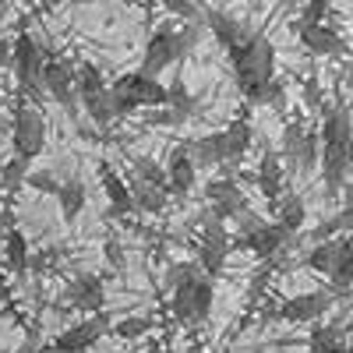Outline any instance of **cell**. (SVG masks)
<instances>
[{
  "instance_id": "obj_23",
  "label": "cell",
  "mask_w": 353,
  "mask_h": 353,
  "mask_svg": "<svg viewBox=\"0 0 353 353\" xmlns=\"http://www.w3.org/2000/svg\"><path fill=\"white\" fill-rule=\"evenodd\" d=\"M131 194H134V212H149V216H159L163 209H166V188H159V184H145V181H138V176H131Z\"/></svg>"
},
{
  "instance_id": "obj_11",
  "label": "cell",
  "mask_w": 353,
  "mask_h": 353,
  "mask_svg": "<svg viewBox=\"0 0 353 353\" xmlns=\"http://www.w3.org/2000/svg\"><path fill=\"white\" fill-rule=\"evenodd\" d=\"M106 332H110V318H106V311H96V314H85L81 321H74L71 329H64L53 339V346H61L68 353H88Z\"/></svg>"
},
{
  "instance_id": "obj_45",
  "label": "cell",
  "mask_w": 353,
  "mask_h": 353,
  "mask_svg": "<svg viewBox=\"0 0 353 353\" xmlns=\"http://www.w3.org/2000/svg\"><path fill=\"white\" fill-rule=\"evenodd\" d=\"M276 4H283V8H293V4H304V0H276Z\"/></svg>"
},
{
  "instance_id": "obj_29",
  "label": "cell",
  "mask_w": 353,
  "mask_h": 353,
  "mask_svg": "<svg viewBox=\"0 0 353 353\" xmlns=\"http://www.w3.org/2000/svg\"><path fill=\"white\" fill-rule=\"evenodd\" d=\"M318 163H321V134L318 131H307L304 141H301V152H297L293 170H297V173H311Z\"/></svg>"
},
{
  "instance_id": "obj_27",
  "label": "cell",
  "mask_w": 353,
  "mask_h": 353,
  "mask_svg": "<svg viewBox=\"0 0 353 353\" xmlns=\"http://www.w3.org/2000/svg\"><path fill=\"white\" fill-rule=\"evenodd\" d=\"M223 134H226V159H230V166L241 163L248 156V149H251V138H254L251 124L248 121H233Z\"/></svg>"
},
{
  "instance_id": "obj_50",
  "label": "cell",
  "mask_w": 353,
  "mask_h": 353,
  "mask_svg": "<svg viewBox=\"0 0 353 353\" xmlns=\"http://www.w3.org/2000/svg\"><path fill=\"white\" fill-rule=\"evenodd\" d=\"M163 353H176V350H163Z\"/></svg>"
},
{
  "instance_id": "obj_25",
  "label": "cell",
  "mask_w": 353,
  "mask_h": 353,
  "mask_svg": "<svg viewBox=\"0 0 353 353\" xmlns=\"http://www.w3.org/2000/svg\"><path fill=\"white\" fill-rule=\"evenodd\" d=\"M57 205H61V216L64 223H74L85 209V184L81 176H68V181L61 184V191H57Z\"/></svg>"
},
{
  "instance_id": "obj_1",
  "label": "cell",
  "mask_w": 353,
  "mask_h": 353,
  "mask_svg": "<svg viewBox=\"0 0 353 353\" xmlns=\"http://www.w3.org/2000/svg\"><path fill=\"white\" fill-rule=\"evenodd\" d=\"M321 184H325V194L336 198L346 188V173H350V141H353V121L343 106H329L325 117H321Z\"/></svg>"
},
{
  "instance_id": "obj_5",
  "label": "cell",
  "mask_w": 353,
  "mask_h": 353,
  "mask_svg": "<svg viewBox=\"0 0 353 353\" xmlns=\"http://www.w3.org/2000/svg\"><path fill=\"white\" fill-rule=\"evenodd\" d=\"M43 64H46V50L28 36L18 32V39L11 43V71L18 78V92L25 99H32L36 106L46 99V85H43Z\"/></svg>"
},
{
  "instance_id": "obj_16",
  "label": "cell",
  "mask_w": 353,
  "mask_h": 353,
  "mask_svg": "<svg viewBox=\"0 0 353 353\" xmlns=\"http://www.w3.org/2000/svg\"><path fill=\"white\" fill-rule=\"evenodd\" d=\"M286 241H290V233H286L279 223H258L254 230H241L237 248H241V251H251V254H258V258H272Z\"/></svg>"
},
{
  "instance_id": "obj_17",
  "label": "cell",
  "mask_w": 353,
  "mask_h": 353,
  "mask_svg": "<svg viewBox=\"0 0 353 353\" xmlns=\"http://www.w3.org/2000/svg\"><path fill=\"white\" fill-rule=\"evenodd\" d=\"M99 184H103V191H106V212H110L113 219H124V216H131V212H134V194H131V184H128L124 176L117 173L110 163H103V166H99Z\"/></svg>"
},
{
  "instance_id": "obj_20",
  "label": "cell",
  "mask_w": 353,
  "mask_h": 353,
  "mask_svg": "<svg viewBox=\"0 0 353 353\" xmlns=\"http://www.w3.org/2000/svg\"><path fill=\"white\" fill-rule=\"evenodd\" d=\"M283 156L276 152V149H265L261 152V163H258V191H261V198L269 201V205H276L279 198H283Z\"/></svg>"
},
{
  "instance_id": "obj_48",
  "label": "cell",
  "mask_w": 353,
  "mask_h": 353,
  "mask_svg": "<svg viewBox=\"0 0 353 353\" xmlns=\"http://www.w3.org/2000/svg\"><path fill=\"white\" fill-rule=\"evenodd\" d=\"M350 163H353V141H350Z\"/></svg>"
},
{
  "instance_id": "obj_36",
  "label": "cell",
  "mask_w": 353,
  "mask_h": 353,
  "mask_svg": "<svg viewBox=\"0 0 353 353\" xmlns=\"http://www.w3.org/2000/svg\"><path fill=\"white\" fill-rule=\"evenodd\" d=\"M25 184L36 188V191H43V194H53V198H57V191H61V181H57L50 170H28Z\"/></svg>"
},
{
  "instance_id": "obj_34",
  "label": "cell",
  "mask_w": 353,
  "mask_h": 353,
  "mask_svg": "<svg viewBox=\"0 0 353 353\" xmlns=\"http://www.w3.org/2000/svg\"><path fill=\"white\" fill-rule=\"evenodd\" d=\"M194 276H201L198 258H194V261H176V265H170V269H166L163 286H166V290H173V286H181L184 279H194Z\"/></svg>"
},
{
  "instance_id": "obj_31",
  "label": "cell",
  "mask_w": 353,
  "mask_h": 353,
  "mask_svg": "<svg viewBox=\"0 0 353 353\" xmlns=\"http://www.w3.org/2000/svg\"><path fill=\"white\" fill-rule=\"evenodd\" d=\"M28 170H32V159H21V156H14V152H11V159H8L4 166H0V181H4V188H8V191H21Z\"/></svg>"
},
{
  "instance_id": "obj_14",
  "label": "cell",
  "mask_w": 353,
  "mask_h": 353,
  "mask_svg": "<svg viewBox=\"0 0 353 353\" xmlns=\"http://www.w3.org/2000/svg\"><path fill=\"white\" fill-rule=\"evenodd\" d=\"M64 304H71V307H78V311H85V314L103 311V307H106V286H103V279L92 276V272L74 276V279L68 283V290H64Z\"/></svg>"
},
{
  "instance_id": "obj_15",
  "label": "cell",
  "mask_w": 353,
  "mask_h": 353,
  "mask_svg": "<svg viewBox=\"0 0 353 353\" xmlns=\"http://www.w3.org/2000/svg\"><path fill=\"white\" fill-rule=\"evenodd\" d=\"M194 181H198V163L191 159L188 141L173 145V152H170V159H166V188H170V194H176V198L191 194Z\"/></svg>"
},
{
  "instance_id": "obj_7",
  "label": "cell",
  "mask_w": 353,
  "mask_h": 353,
  "mask_svg": "<svg viewBox=\"0 0 353 353\" xmlns=\"http://www.w3.org/2000/svg\"><path fill=\"white\" fill-rule=\"evenodd\" d=\"M11 149L21 159H39V152L46 149V121L32 99H25L18 92V106H14V121H11Z\"/></svg>"
},
{
  "instance_id": "obj_39",
  "label": "cell",
  "mask_w": 353,
  "mask_h": 353,
  "mask_svg": "<svg viewBox=\"0 0 353 353\" xmlns=\"http://www.w3.org/2000/svg\"><path fill=\"white\" fill-rule=\"evenodd\" d=\"M307 353H353V346H346V339H329V343H311Z\"/></svg>"
},
{
  "instance_id": "obj_10",
  "label": "cell",
  "mask_w": 353,
  "mask_h": 353,
  "mask_svg": "<svg viewBox=\"0 0 353 353\" xmlns=\"http://www.w3.org/2000/svg\"><path fill=\"white\" fill-rule=\"evenodd\" d=\"M226 254H230V233H226V219H216L209 216L201 230V244H198V265L201 272L216 279L223 269H226Z\"/></svg>"
},
{
  "instance_id": "obj_6",
  "label": "cell",
  "mask_w": 353,
  "mask_h": 353,
  "mask_svg": "<svg viewBox=\"0 0 353 353\" xmlns=\"http://www.w3.org/2000/svg\"><path fill=\"white\" fill-rule=\"evenodd\" d=\"M74 81H78V103H81V113L92 121L96 128H110L117 121L113 113V103H110V85L103 78V71L96 64L81 61L74 68Z\"/></svg>"
},
{
  "instance_id": "obj_44",
  "label": "cell",
  "mask_w": 353,
  "mask_h": 353,
  "mask_svg": "<svg viewBox=\"0 0 353 353\" xmlns=\"http://www.w3.org/2000/svg\"><path fill=\"white\" fill-rule=\"evenodd\" d=\"M39 353H68V350H61V346H53V343H50V346H43Z\"/></svg>"
},
{
  "instance_id": "obj_49",
  "label": "cell",
  "mask_w": 353,
  "mask_h": 353,
  "mask_svg": "<svg viewBox=\"0 0 353 353\" xmlns=\"http://www.w3.org/2000/svg\"><path fill=\"white\" fill-rule=\"evenodd\" d=\"M0 21H4V8H0Z\"/></svg>"
},
{
  "instance_id": "obj_46",
  "label": "cell",
  "mask_w": 353,
  "mask_h": 353,
  "mask_svg": "<svg viewBox=\"0 0 353 353\" xmlns=\"http://www.w3.org/2000/svg\"><path fill=\"white\" fill-rule=\"evenodd\" d=\"M343 329H346V336H353V314H350V321H346V325H343Z\"/></svg>"
},
{
  "instance_id": "obj_42",
  "label": "cell",
  "mask_w": 353,
  "mask_h": 353,
  "mask_svg": "<svg viewBox=\"0 0 353 353\" xmlns=\"http://www.w3.org/2000/svg\"><path fill=\"white\" fill-rule=\"evenodd\" d=\"M11 68V43L8 39H0V71Z\"/></svg>"
},
{
  "instance_id": "obj_51",
  "label": "cell",
  "mask_w": 353,
  "mask_h": 353,
  "mask_svg": "<svg viewBox=\"0 0 353 353\" xmlns=\"http://www.w3.org/2000/svg\"><path fill=\"white\" fill-rule=\"evenodd\" d=\"M0 106H4V103H0Z\"/></svg>"
},
{
  "instance_id": "obj_12",
  "label": "cell",
  "mask_w": 353,
  "mask_h": 353,
  "mask_svg": "<svg viewBox=\"0 0 353 353\" xmlns=\"http://www.w3.org/2000/svg\"><path fill=\"white\" fill-rule=\"evenodd\" d=\"M325 311H332V293L329 290H311V293H297L276 307L279 321H293V325H304V321H318Z\"/></svg>"
},
{
  "instance_id": "obj_22",
  "label": "cell",
  "mask_w": 353,
  "mask_h": 353,
  "mask_svg": "<svg viewBox=\"0 0 353 353\" xmlns=\"http://www.w3.org/2000/svg\"><path fill=\"white\" fill-rule=\"evenodd\" d=\"M205 25L212 28V36L226 46V53H233L248 36H251V28L244 25V21H237V18H230V14H223V11H205Z\"/></svg>"
},
{
  "instance_id": "obj_32",
  "label": "cell",
  "mask_w": 353,
  "mask_h": 353,
  "mask_svg": "<svg viewBox=\"0 0 353 353\" xmlns=\"http://www.w3.org/2000/svg\"><path fill=\"white\" fill-rule=\"evenodd\" d=\"M166 106L170 110H176V113H181L184 117V121H188V117L194 113V96H188V85H184V78L181 74H176L173 81H170V99H166Z\"/></svg>"
},
{
  "instance_id": "obj_47",
  "label": "cell",
  "mask_w": 353,
  "mask_h": 353,
  "mask_svg": "<svg viewBox=\"0 0 353 353\" xmlns=\"http://www.w3.org/2000/svg\"><path fill=\"white\" fill-rule=\"evenodd\" d=\"M21 353H39V346H32V343H28V346H25Z\"/></svg>"
},
{
  "instance_id": "obj_2",
  "label": "cell",
  "mask_w": 353,
  "mask_h": 353,
  "mask_svg": "<svg viewBox=\"0 0 353 353\" xmlns=\"http://www.w3.org/2000/svg\"><path fill=\"white\" fill-rule=\"evenodd\" d=\"M230 61H233V78H237L241 96H248L251 103L258 99L261 88L276 78V46L265 32H251L230 53Z\"/></svg>"
},
{
  "instance_id": "obj_21",
  "label": "cell",
  "mask_w": 353,
  "mask_h": 353,
  "mask_svg": "<svg viewBox=\"0 0 353 353\" xmlns=\"http://www.w3.org/2000/svg\"><path fill=\"white\" fill-rule=\"evenodd\" d=\"M353 241L350 237H325V241H318L311 251H307V258H304V265L311 272H321V276H329L336 265H339V258L346 254V248H350Z\"/></svg>"
},
{
  "instance_id": "obj_24",
  "label": "cell",
  "mask_w": 353,
  "mask_h": 353,
  "mask_svg": "<svg viewBox=\"0 0 353 353\" xmlns=\"http://www.w3.org/2000/svg\"><path fill=\"white\" fill-rule=\"evenodd\" d=\"M272 209H276V223L290 233V237H293V233L304 226V219H307V209H304V198H301V194H283Z\"/></svg>"
},
{
  "instance_id": "obj_41",
  "label": "cell",
  "mask_w": 353,
  "mask_h": 353,
  "mask_svg": "<svg viewBox=\"0 0 353 353\" xmlns=\"http://www.w3.org/2000/svg\"><path fill=\"white\" fill-rule=\"evenodd\" d=\"M304 96H307V106H311V110H314V106H321V92H318V81H307Z\"/></svg>"
},
{
  "instance_id": "obj_37",
  "label": "cell",
  "mask_w": 353,
  "mask_h": 353,
  "mask_svg": "<svg viewBox=\"0 0 353 353\" xmlns=\"http://www.w3.org/2000/svg\"><path fill=\"white\" fill-rule=\"evenodd\" d=\"M325 14H329V0H304L297 25H318V21H325ZM297 25H293V28H297Z\"/></svg>"
},
{
  "instance_id": "obj_13",
  "label": "cell",
  "mask_w": 353,
  "mask_h": 353,
  "mask_svg": "<svg viewBox=\"0 0 353 353\" xmlns=\"http://www.w3.org/2000/svg\"><path fill=\"white\" fill-rule=\"evenodd\" d=\"M205 198H209V216H216V219H237L248 209V198L233 176H216L205 188Z\"/></svg>"
},
{
  "instance_id": "obj_28",
  "label": "cell",
  "mask_w": 353,
  "mask_h": 353,
  "mask_svg": "<svg viewBox=\"0 0 353 353\" xmlns=\"http://www.w3.org/2000/svg\"><path fill=\"white\" fill-rule=\"evenodd\" d=\"M128 163H131V176H138V181H145V184L166 188V166L156 163L152 156H131ZM166 191H170V188H166Z\"/></svg>"
},
{
  "instance_id": "obj_38",
  "label": "cell",
  "mask_w": 353,
  "mask_h": 353,
  "mask_svg": "<svg viewBox=\"0 0 353 353\" xmlns=\"http://www.w3.org/2000/svg\"><path fill=\"white\" fill-rule=\"evenodd\" d=\"M163 8H166L170 14H176V18H184V21H194V18L201 14L194 0H163Z\"/></svg>"
},
{
  "instance_id": "obj_43",
  "label": "cell",
  "mask_w": 353,
  "mask_h": 353,
  "mask_svg": "<svg viewBox=\"0 0 353 353\" xmlns=\"http://www.w3.org/2000/svg\"><path fill=\"white\" fill-rule=\"evenodd\" d=\"M110 261H113V269H124V254L117 248V241H110Z\"/></svg>"
},
{
  "instance_id": "obj_3",
  "label": "cell",
  "mask_w": 353,
  "mask_h": 353,
  "mask_svg": "<svg viewBox=\"0 0 353 353\" xmlns=\"http://www.w3.org/2000/svg\"><path fill=\"white\" fill-rule=\"evenodd\" d=\"M170 99V85H163V78L138 71H124L110 81V103L117 117H131L134 110H159Z\"/></svg>"
},
{
  "instance_id": "obj_4",
  "label": "cell",
  "mask_w": 353,
  "mask_h": 353,
  "mask_svg": "<svg viewBox=\"0 0 353 353\" xmlns=\"http://www.w3.org/2000/svg\"><path fill=\"white\" fill-rule=\"evenodd\" d=\"M198 39H201V28H198L194 21H188L184 28H159V32H152V39L145 43L141 71L163 78V71H170V68L181 64L184 57L198 46Z\"/></svg>"
},
{
  "instance_id": "obj_30",
  "label": "cell",
  "mask_w": 353,
  "mask_h": 353,
  "mask_svg": "<svg viewBox=\"0 0 353 353\" xmlns=\"http://www.w3.org/2000/svg\"><path fill=\"white\" fill-rule=\"evenodd\" d=\"M152 325H156V321H152L149 314H131V318H124V321H117V325H110V332H113L117 339H141V336L152 332Z\"/></svg>"
},
{
  "instance_id": "obj_33",
  "label": "cell",
  "mask_w": 353,
  "mask_h": 353,
  "mask_svg": "<svg viewBox=\"0 0 353 353\" xmlns=\"http://www.w3.org/2000/svg\"><path fill=\"white\" fill-rule=\"evenodd\" d=\"M329 283H332L336 293H346V290L353 286V244L346 248V254L339 258V265L329 272Z\"/></svg>"
},
{
  "instance_id": "obj_40",
  "label": "cell",
  "mask_w": 353,
  "mask_h": 353,
  "mask_svg": "<svg viewBox=\"0 0 353 353\" xmlns=\"http://www.w3.org/2000/svg\"><path fill=\"white\" fill-rule=\"evenodd\" d=\"M336 223H339V230H353V191H346V205L336 216Z\"/></svg>"
},
{
  "instance_id": "obj_9",
  "label": "cell",
  "mask_w": 353,
  "mask_h": 353,
  "mask_svg": "<svg viewBox=\"0 0 353 353\" xmlns=\"http://www.w3.org/2000/svg\"><path fill=\"white\" fill-rule=\"evenodd\" d=\"M43 85H46V96L61 106L71 121H78V81H74V68L68 61H61V57L46 53V64H43Z\"/></svg>"
},
{
  "instance_id": "obj_18",
  "label": "cell",
  "mask_w": 353,
  "mask_h": 353,
  "mask_svg": "<svg viewBox=\"0 0 353 353\" xmlns=\"http://www.w3.org/2000/svg\"><path fill=\"white\" fill-rule=\"evenodd\" d=\"M297 36L304 43V50H311L314 57H343L346 53V43L336 28H329L325 21L318 25H297Z\"/></svg>"
},
{
  "instance_id": "obj_26",
  "label": "cell",
  "mask_w": 353,
  "mask_h": 353,
  "mask_svg": "<svg viewBox=\"0 0 353 353\" xmlns=\"http://www.w3.org/2000/svg\"><path fill=\"white\" fill-rule=\"evenodd\" d=\"M4 261H8V269L14 276L28 272V241H25V233L18 226H11L8 237H4Z\"/></svg>"
},
{
  "instance_id": "obj_35",
  "label": "cell",
  "mask_w": 353,
  "mask_h": 353,
  "mask_svg": "<svg viewBox=\"0 0 353 353\" xmlns=\"http://www.w3.org/2000/svg\"><path fill=\"white\" fill-rule=\"evenodd\" d=\"M304 124H297V121H293V124H286V131H283V159L293 166V163H297V152H301V141H304Z\"/></svg>"
},
{
  "instance_id": "obj_19",
  "label": "cell",
  "mask_w": 353,
  "mask_h": 353,
  "mask_svg": "<svg viewBox=\"0 0 353 353\" xmlns=\"http://www.w3.org/2000/svg\"><path fill=\"white\" fill-rule=\"evenodd\" d=\"M188 149H191V159L198 163V170H216V166L226 170V166H230V159H226V134H223V131L191 138Z\"/></svg>"
},
{
  "instance_id": "obj_8",
  "label": "cell",
  "mask_w": 353,
  "mask_h": 353,
  "mask_svg": "<svg viewBox=\"0 0 353 353\" xmlns=\"http://www.w3.org/2000/svg\"><path fill=\"white\" fill-rule=\"evenodd\" d=\"M170 304H173V314L181 325H188V329L201 325L212 314V279L205 272L194 279H184L181 286L170 290Z\"/></svg>"
}]
</instances>
